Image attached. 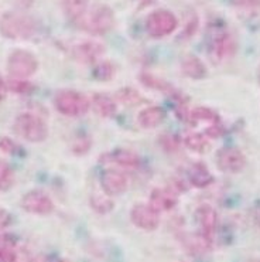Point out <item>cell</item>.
Here are the masks:
<instances>
[{
	"instance_id": "obj_1",
	"label": "cell",
	"mask_w": 260,
	"mask_h": 262,
	"mask_svg": "<svg viewBox=\"0 0 260 262\" xmlns=\"http://www.w3.org/2000/svg\"><path fill=\"white\" fill-rule=\"evenodd\" d=\"M38 30L34 17L18 12L5 13L0 18V34L9 40H29Z\"/></svg>"
},
{
	"instance_id": "obj_2",
	"label": "cell",
	"mask_w": 260,
	"mask_h": 262,
	"mask_svg": "<svg viewBox=\"0 0 260 262\" xmlns=\"http://www.w3.org/2000/svg\"><path fill=\"white\" fill-rule=\"evenodd\" d=\"M13 129L20 138L31 143L44 142L49 136V126L45 121L33 112H23L16 116Z\"/></svg>"
},
{
	"instance_id": "obj_3",
	"label": "cell",
	"mask_w": 260,
	"mask_h": 262,
	"mask_svg": "<svg viewBox=\"0 0 260 262\" xmlns=\"http://www.w3.org/2000/svg\"><path fill=\"white\" fill-rule=\"evenodd\" d=\"M54 106L61 115L77 118V116L85 115L89 111L91 101L85 97L82 92L74 91V90H62L55 94Z\"/></svg>"
},
{
	"instance_id": "obj_4",
	"label": "cell",
	"mask_w": 260,
	"mask_h": 262,
	"mask_svg": "<svg viewBox=\"0 0 260 262\" xmlns=\"http://www.w3.org/2000/svg\"><path fill=\"white\" fill-rule=\"evenodd\" d=\"M38 70L36 55L27 50H14L7 58V73L10 78L27 79Z\"/></svg>"
},
{
	"instance_id": "obj_5",
	"label": "cell",
	"mask_w": 260,
	"mask_h": 262,
	"mask_svg": "<svg viewBox=\"0 0 260 262\" xmlns=\"http://www.w3.org/2000/svg\"><path fill=\"white\" fill-rule=\"evenodd\" d=\"M178 20L170 10H156L146 18V30L153 38H163L176 31Z\"/></svg>"
},
{
	"instance_id": "obj_6",
	"label": "cell",
	"mask_w": 260,
	"mask_h": 262,
	"mask_svg": "<svg viewBox=\"0 0 260 262\" xmlns=\"http://www.w3.org/2000/svg\"><path fill=\"white\" fill-rule=\"evenodd\" d=\"M84 26L85 30H88L92 34H97V36L106 34L115 26V13L109 6H105V5L95 6L86 14Z\"/></svg>"
},
{
	"instance_id": "obj_7",
	"label": "cell",
	"mask_w": 260,
	"mask_h": 262,
	"mask_svg": "<svg viewBox=\"0 0 260 262\" xmlns=\"http://www.w3.org/2000/svg\"><path fill=\"white\" fill-rule=\"evenodd\" d=\"M21 208L26 213L36 215H47L54 211V203L47 193L41 190H31L21 199Z\"/></svg>"
},
{
	"instance_id": "obj_8",
	"label": "cell",
	"mask_w": 260,
	"mask_h": 262,
	"mask_svg": "<svg viewBox=\"0 0 260 262\" xmlns=\"http://www.w3.org/2000/svg\"><path fill=\"white\" fill-rule=\"evenodd\" d=\"M130 220L134 226L145 230V231H154L160 226V213L151 207L150 204H134L130 211Z\"/></svg>"
},
{
	"instance_id": "obj_9",
	"label": "cell",
	"mask_w": 260,
	"mask_h": 262,
	"mask_svg": "<svg viewBox=\"0 0 260 262\" xmlns=\"http://www.w3.org/2000/svg\"><path fill=\"white\" fill-rule=\"evenodd\" d=\"M217 165L225 173H239L246 166V158L236 147H224L217 153Z\"/></svg>"
},
{
	"instance_id": "obj_10",
	"label": "cell",
	"mask_w": 260,
	"mask_h": 262,
	"mask_svg": "<svg viewBox=\"0 0 260 262\" xmlns=\"http://www.w3.org/2000/svg\"><path fill=\"white\" fill-rule=\"evenodd\" d=\"M236 43L235 38L229 33L222 31L212 38L209 46V55L215 62H222L235 54Z\"/></svg>"
},
{
	"instance_id": "obj_11",
	"label": "cell",
	"mask_w": 260,
	"mask_h": 262,
	"mask_svg": "<svg viewBox=\"0 0 260 262\" xmlns=\"http://www.w3.org/2000/svg\"><path fill=\"white\" fill-rule=\"evenodd\" d=\"M101 187L108 195H119L125 193L129 187V179L125 173L116 169H108L101 174Z\"/></svg>"
},
{
	"instance_id": "obj_12",
	"label": "cell",
	"mask_w": 260,
	"mask_h": 262,
	"mask_svg": "<svg viewBox=\"0 0 260 262\" xmlns=\"http://www.w3.org/2000/svg\"><path fill=\"white\" fill-rule=\"evenodd\" d=\"M195 219L201 227V234L208 238L209 241H212V237H214V234L217 231V226H218V213L215 211V208L209 204H202L197 208Z\"/></svg>"
},
{
	"instance_id": "obj_13",
	"label": "cell",
	"mask_w": 260,
	"mask_h": 262,
	"mask_svg": "<svg viewBox=\"0 0 260 262\" xmlns=\"http://www.w3.org/2000/svg\"><path fill=\"white\" fill-rule=\"evenodd\" d=\"M105 53V47L98 41H84L77 44L73 50L74 58L82 64H91L98 61Z\"/></svg>"
},
{
	"instance_id": "obj_14",
	"label": "cell",
	"mask_w": 260,
	"mask_h": 262,
	"mask_svg": "<svg viewBox=\"0 0 260 262\" xmlns=\"http://www.w3.org/2000/svg\"><path fill=\"white\" fill-rule=\"evenodd\" d=\"M102 160L108 163H113L123 169H137L140 166L139 155L129 149H117L113 152L106 153L102 156Z\"/></svg>"
},
{
	"instance_id": "obj_15",
	"label": "cell",
	"mask_w": 260,
	"mask_h": 262,
	"mask_svg": "<svg viewBox=\"0 0 260 262\" xmlns=\"http://www.w3.org/2000/svg\"><path fill=\"white\" fill-rule=\"evenodd\" d=\"M149 204L158 213L160 211H170L177 206L176 193L171 190L154 189L151 191Z\"/></svg>"
},
{
	"instance_id": "obj_16",
	"label": "cell",
	"mask_w": 260,
	"mask_h": 262,
	"mask_svg": "<svg viewBox=\"0 0 260 262\" xmlns=\"http://www.w3.org/2000/svg\"><path fill=\"white\" fill-rule=\"evenodd\" d=\"M166 118L164 111L160 106H149L141 111L137 116V122L141 128L153 129L161 125Z\"/></svg>"
},
{
	"instance_id": "obj_17",
	"label": "cell",
	"mask_w": 260,
	"mask_h": 262,
	"mask_svg": "<svg viewBox=\"0 0 260 262\" xmlns=\"http://www.w3.org/2000/svg\"><path fill=\"white\" fill-rule=\"evenodd\" d=\"M188 177H190V183L198 189L208 187L214 182L211 171L208 170V167L204 163H195L191 166V169L188 171Z\"/></svg>"
},
{
	"instance_id": "obj_18",
	"label": "cell",
	"mask_w": 260,
	"mask_h": 262,
	"mask_svg": "<svg viewBox=\"0 0 260 262\" xmlns=\"http://www.w3.org/2000/svg\"><path fill=\"white\" fill-rule=\"evenodd\" d=\"M182 74L193 79H202L206 75V67L195 55H187L181 62Z\"/></svg>"
},
{
	"instance_id": "obj_19",
	"label": "cell",
	"mask_w": 260,
	"mask_h": 262,
	"mask_svg": "<svg viewBox=\"0 0 260 262\" xmlns=\"http://www.w3.org/2000/svg\"><path fill=\"white\" fill-rule=\"evenodd\" d=\"M91 106L102 118H112L116 114V102L105 94H95L91 99Z\"/></svg>"
},
{
	"instance_id": "obj_20",
	"label": "cell",
	"mask_w": 260,
	"mask_h": 262,
	"mask_svg": "<svg viewBox=\"0 0 260 262\" xmlns=\"http://www.w3.org/2000/svg\"><path fill=\"white\" fill-rule=\"evenodd\" d=\"M91 0H60L62 12L71 20L82 18L86 13L88 5Z\"/></svg>"
},
{
	"instance_id": "obj_21",
	"label": "cell",
	"mask_w": 260,
	"mask_h": 262,
	"mask_svg": "<svg viewBox=\"0 0 260 262\" xmlns=\"http://www.w3.org/2000/svg\"><path fill=\"white\" fill-rule=\"evenodd\" d=\"M190 119H191V122L197 123V125L198 123H209V128L221 123L219 116L214 111L209 110V108H205V106H200V108H195V110L191 111Z\"/></svg>"
},
{
	"instance_id": "obj_22",
	"label": "cell",
	"mask_w": 260,
	"mask_h": 262,
	"mask_svg": "<svg viewBox=\"0 0 260 262\" xmlns=\"http://www.w3.org/2000/svg\"><path fill=\"white\" fill-rule=\"evenodd\" d=\"M184 143L188 149H191L194 152H204L208 147V140L202 134H190L185 136Z\"/></svg>"
},
{
	"instance_id": "obj_23",
	"label": "cell",
	"mask_w": 260,
	"mask_h": 262,
	"mask_svg": "<svg viewBox=\"0 0 260 262\" xmlns=\"http://www.w3.org/2000/svg\"><path fill=\"white\" fill-rule=\"evenodd\" d=\"M14 183V173L5 160L0 159V190H9Z\"/></svg>"
},
{
	"instance_id": "obj_24",
	"label": "cell",
	"mask_w": 260,
	"mask_h": 262,
	"mask_svg": "<svg viewBox=\"0 0 260 262\" xmlns=\"http://www.w3.org/2000/svg\"><path fill=\"white\" fill-rule=\"evenodd\" d=\"M116 98L121 101L122 104L125 105H137L139 102H141V97H140V94L133 88H123L121 91L117 92V95Z\"/></svg>"
},
{
	"instance_id": "obj_25",
	"label": "cell",
	"mask_w": 260,
	"mask_h": 262,
	"mask_svg": "<svg viewBox=\"0 0 260 262\" xmlns=\"http://www.w3.org/2000/svg\"><path fill=\"white\" fill-rule=\"evenodd\" d=\"M6 86L7 91H13L16 94H29L33 90V86L27 79L10 78L9 81H6Z\"/></svg>"
},
{
	"instance_id": "obj_26",
	"label": "cell",
	"mask_w": 260,
	"mask_h": 262,
	"mask_svg": "<svg viewBox=\"0 0 260 262\" xmlns=\"http://www.w3.org/2000/svg\"><path fill=\"white\" fill-rule=\"evenodd\" d=\"M140 81H141L146 86H150L153 90H161V91H170V90H171V86H170L167 82H164L161 79L153 77L150 74H141V75H140Z\"/></svg>"
},
{
	"instance_id": "obj_27",
	"label": "cell",
	"mask_w": 260,
	"mask_h": 262,
	"mask_svg": "<svg viewBox=\"0 0 260 262\" xmlns=\"http://www.w3.org/2000/svg\"><path fill=\"white\" fill-rule=\"evenodd\" d=\"M92 207L93 210L97 211V213L105 214V213H109L112 207H113V203L109 200V197H101V195H98V197H92L91 201Z\"/></svg>"
},
{
	"instance_id": "obj_28",
	"label": "cell",
	"mask_w": 260,
	"mask_h": 262,
	"mask_svg": "<svg viewBox=\"0 0 260 262\" xmlns=\"http://www.w3.org/2000/svg\"><path fill=\"white\" fill-rule=\"evenodd\" d=\"M113 67H112V64L110 62H102V64H99L95 70V77L98 79H110L113 77Z\"/></svg>"
},
{
	"instance_id": "obj_29",
	"label": "cell",
	"mask_w": 260,
	"mask_h": 262,
	"mask_svg": "<svg viewBox=\"0 0 260 262\" xmlns=\"http://www.w3.org/2000/svg\"><path fill=\"white\" fill-rule=\"evenodd\" d=\"M0 262H18L17 254L14 248L0 247Z\"/></svg>"
},
{
	"instance_id": "obj_30",
	"label": "cell",
	"mask_w": 260,
	"mask_h": 262,
	"mask_svg": "<svg viewBox=\"0 0 260 262\" xmlns=\"http://www.w3.org/2000/svg\"><path fill=\"white\" fill-rule=\"evenodd\" d=\"M0 149H2L3 152L14 155V153H17V150L20 147H18L17 143H14V142H13L12 139H9V138H0Z\"/></svg>"
},
{
	"instance_id": "obj_31",
	"label": "cell",
	"mask_w": 260,
	"mask_h": 262,
	"mask_svg": "<svg viewBox=\"0 0 260 262\" xmlns=\"http://www.w3.org/2000/svg\"><path fill=\"white\" fill-rule=\"evenodd\" d=\"M232 6L239 9H257L260 7V0H230Z\"/></svg>"
},
{
	"instance_id": "obj_32",
	"label": "cell",
	"mask_w": 260,
	"mask_h": 262,
	"mask_svg": "<svg viewBox=\"0 0 260 262\" xmlns=\"http://www.w3.org/2000/svg\"><path fill=\"white\" fill-rule=\"evenodd\" d=\"M161 139V143H163V147L164 149H167V150H170V152H173L176 147H178V139H176L174 136H171V135H166V136H163Z\"/></svg>"
},
{
	"instance_id": "obj_33",
	"label": "cell",
	"mask_w": 260,
	"mask_h": 262,
	"mask_svg": "<svg viewBox=\"0 0 260 262\" xmlns=\"http://www.w3.org/2000/svg\"><path fill=\"white\" fill-rule=\"evenodd\" d=\"M17 244V239L12 234H2L0 235V247H9V248H14Z\"/></svg>"
},
{
	"instance_id": "obj_34",
	"label": "cell",
	"mask_w": 260,
	"mask_h": 262,
	"mask_svg": "<svg viewBox=\"0 0 260 262\" xmlns=\"http://www.w3.org/2000/svg\"><path fill=\"white\" fill-rule=\"evenodd\" d=\"M10 224H12V215H10V213L6 211V210H3V208H0V231L6 230Z\"/></svg>"
},
{
	"instance_id": "obj_35",
	"label": "cell",
	"mask_w": 260,
	"mask_h": 262,
	"mask_svg": "<svg viewBox=\"0 0 260 262\" xmlns=\"http://www.w3.org/2000/svg\"><path fill=\"white\" fill-rule=\"evenodd\" d=\"M6 92H7L6 82H5V81H2V79H0V101H2V99H3V98L6 97Z\"/></svg>"
},
{
	"instance_id": "obj_36",
	"label": "cell",
	"mask_w": 260,
	"mask_h": 262,
	"mask_svg": "<svg viewBox=\"0 0 260 262\" xmlns=\"http://www.w3.org/2000/svg\"><path fill=\"white\" fill-rule=\"evenodd\" d=\"M30 262H51L47 258V256H44V255H37V256H33L30 259Z\"/></svg>"
},
{
	"instance_id": "obj_37",
	"label": "cell",
	"mask_w": 260,
	"mask_h": 262,
	"mask_svg": "<svg viewBox=\"0 0 260 262\" xmlns=\"http://www.w3.org/2000/svg\"><path fill=\"white\" fill-rule=\"evenodd\" d=\"M53 262H69L68 259H57V261H53Z\"/></svg>"
},
{
	"instance_id": "obj_38",
	"label": "cell",
	"mask_w": 260,
	"mask_h": 262,
	"mask_svg": "<svg viewBox=\"0 0 260 262\" xmlns=\"http://www.w3.org/2000/svg\"><path fill=\"white\" fill-rule=\"evenodd\" d=\"M257 79H259V84H260V66H259V70H257Z\"/></svg>"
},
{
	"instance_id": "obj_39",
	"label": "cell",
	"mask_w": 260,
	"mask_h": 262,
	"mask_svg": "<svg viewBox=\"0 0 260 262\" xmlns=\"http://www.w3.org/2000/svg\"><path fill=\"white\" fill-rule=\"evenodd\" d=\"M249 262H260V259H250Z\"/></svg>"
}]
</instances>
